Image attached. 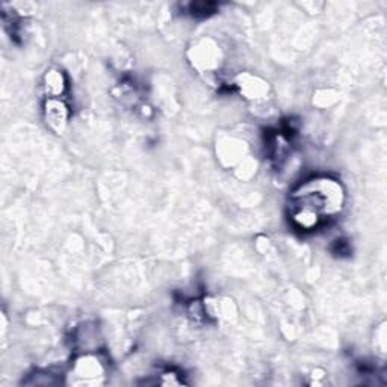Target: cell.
<instances>
[{
	"label": "cell",
	"instance_id": "cell-1",
	"mask_svg": "<svg viewBox=\"0 0 387 387\" xmlns=\"http://www.w3.org/2000/svg\"><path fill=\"white\" fill-rule=\"evenodd\" d=\"M345 206V190L330 175H313L298 185L289 197V219L303 231L318 230L333 221Z\"/></svg>",
	"mask_w": 387,
	"mask_h": 387
},
{
	"label": "cell",
	"instance_id": "cell-2",
	"mask_svg": "<svg viewBox=\"0 0 387 387\" xmlns=\"http://www.w3.org/2000/svg\"><path fill=\"white\" fill-rule=\"evenodd\" d=\"M69 106L61 97L46 98V103H44V118H46L47 126L54 132V134H62L69 125Z\"/></svg>",
	"mask_w": 387,
	"mask_h": 387
},
{
	"label": "cell",
	"instance_id": "cell-3",
	"mask_svg": "<svg viewBox=\"0 0 387 387\" xmlns=\"http://www.w3.org/2000/svg\"><path fill=\"white\" fill-rule=\"evenodd\" d=\"M65 88H67V81L62 71L52 69L44 76V90H46L47 97H61Z\"/></svg>",
	"mask_w": 387,
	"mask_h": 387
},
{
	"label": "cell",
	"instance_id": "cell-4",
	"mask_svg": "<svg viewBox=\"0 0 387 387\" xmlns=\"http://www.w3.org/2000/svg\"><path fill=\"white\" fill-rule=\"evenodd\" d=\"M216 5L215 4H206V2H198V4H192L191 5V13L194 16H209L216 11Z\"/></svg>",
	"mask_w": 387,
	"mask_h": 387
}]
</instances>
